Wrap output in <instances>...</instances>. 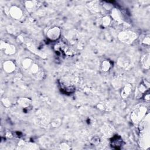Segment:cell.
<instances>
[{"label": "cell", "mask_w": 150, "mask_h": 150, "mask_svg": "<svg viewBox=\"0 0 150 150\" xmlns=\"http://www.w3.org/2000/svg\"><path fill=\"white\" fill-rule=\"evenodd\" d=\"M122 143H123L122 140L121 139L120 137H119L118 136L115 137L114 138L112 139V140H111L112 146L114 148H119V147H120L122 145Z\"/></svg>", "instance_id": "obj_1"}]
</instances>
